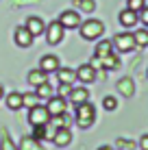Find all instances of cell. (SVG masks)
Instances as JSON below:
<instances>
[{"label": "cell", "mask_w": 148, "mask_h": 150, "mask_svg": "<svg viewBox=\"0 0 148 150\" xmlns=\"http://www.w3.org/2000/svg\"><path fill=\"white\" fill-rule=\"evenodd\" d=\"M94 117H96L94 105H89V102H83V105L76 107V122H79L81 128H89L91 124H94Z\"/></svg>", "instance_id": "6da1fadb"}, {"label": "cell", "mask_w": 148, "mask_h": 150, "mask_svg": "<svg viewBox=\"0 0 148 150\" xmlns=\"http://www.w3.org/2000/svg\"><path fill=\"white\" fill-rule=\"evenodd\" d=\"M105 33V24L100 22V20H87V22L81 24V35H83L85 39H98L100 35Z\"/></svg>", "instance_id": "7a4b0ae2"}, {"label": "cell", "mask_w": 148, "mask_h": 150, "mask_svg": "<svg viewBox=\"0 0 148 150\" xmlns=\"http://www.w3.org/2000/svg\"><path fill=\"white\" fill-rule=\"evenodd\" d=\"M48 120H50V113L44 105H35V107L28 109V122L33 124V126H46Z\"/></svg>", "instance_id": "3957f363"}, {"label": "cell", "mask_w": 148, "mask_h": 150, "mask_svg": "<svg viewBox=\"0 0 148 150\" xmlns=\"http://www.w3.org/2000/svg\"><path fill=\"white\" fill-rule=\"evenodd\" d=\"M135 35L133 33H118L113 37V48H118V52H131L135 48Z\"/></svg>", "instance_id": "277c9868"}, {"label": "cell", "mask_w": 148, "mask_h": 150, "mask_svg": "<svg viewBox=\"0 0 148 150\" xmlns=\"http://www.w3.org/2000/svg\"><path fill=\"white\" fill-rule=\"evenodd\" d=\"M63 35H65V28L61 26V22H52L48 26V30H46V41L50 46H57V44H61Z\"/></svg>", "instance_id": "5b68a950"}, {"label": "cell", "mask_w": 148, "mask_h": 150, "mask_svg": "<svg viewBox=\"0 0 148 150\" xmlns=\"http://www.w3.org/2000/svg\"><path fill=\"white\" fill-rule=\"evenodd\" d=\"M59 22H61V26H63V28H76V26H81V18H79V13H76V11H63V13H61V18H59Z\"/></svg>", "instance_id": "8992f818"}, {"label": "cell", "mask_w": 148, "mask_h": 150, "mask_svg": "<svg viewBox=\"0 0 148 150\" xmlns=\"http://www.w3.org/2000/svg\"><path fill=\"white\" fill-rule=\"evenodd\" d=\"M13 37H15V44H18V46H22V48H26V46H30V44H33V35H30V30H28L26 26H20V28H15Z\"/></svg>", "instance_id": "52a82bcc"}, {"label": "cell", "mask_w": 148, "mask_h": 150, "mask_svg": "<svg viewBox=\"0 0 148 150\" xmlns=\"http://www.w3.org/2000/svg\"><path fill=\"white\" fill-rule=\"evenodd\" d=\"M48 113L50 115H61V113H65V98H61V96H57V98H48Z\"/></svg>", "instance_id": "ba28073f"}, {"label": "cell", "mask_w": 148, "mask_h": 150, "mask_svg": "<svg viewBox=\"0 0 148 150\" xmlns=\"http://www.w3.org/2000/svg\"><path fill=\"white\" fill-rule=\"evenodd\" d=\"M96 76H98V74H96V70L91 68L89 63L87 65H81V68L76 70V79H79L81 83H94Z\"/></svg>", "instance_id": "9c48e42d"}, {"label": "cell", "mask_w": 148, "mask_h": 150, "mask_svg": "<svg viewBox=\"0 0 148 150\" xmlns=\"http://www.w3.org/2000/svg\"><path fill=\"white\" fill-rule=\"evenodd\" d=\"M137 22H140V13L131 11V9H124V11H120V24H122V26L131 28V26H135Z\"/></svg>", "instance_id": "30bf717a"}, {"label": "cell", "mask_w": 148, "mask_h": 150, "mask_svg": "<svg viewBox=\"0 0 148 150\" xmlns=\"http://www.w3.org/2000/svg\"><path fill=\"white\" fill-rule=\"evenodd\" d=\"M39 68H42L46 74L57 72V70H59V59H57L55 54H46V57H42V61H39Z\"/></svg>", "instance_id": "8fae6325"}, {"label": "cell", "mask_w": 148, "mask_h": 150, "mask_svg": "<svg viewBox=\"0 0 148 150\" xmlns=\"http://www.w3.org/2000/svg\"><path fill=\"white\" fill-rule=\"evenodd\" d=\"M52 142L57 144V146H68L70 142H72V133H70V128H57L52 135Z\"/></svg>", "instance_id": "7c38bea8"}, {"label": "cell", "mask_w": 148, "mask_h": 150, "mask_svg": "<svg viewBox=\"0 0 148 150\" xmlns=\"http://www.w3.org/2000/svg\"><path fill=\"white\" fill-rule=\"evenodd\" d=\"M87 98H89V91L85 89V87H74L72 94H70V100H72V105H76V107L87 102Z\"/></svg>", "instance_id": "4fadbf2b"}, {"label": "cell", "mask_w": 148, "mask_h": 150, "mask_svg": "<svg viewBox=\"0 0 148 150\" xmlns=\"http://www.w3.org/2000/svg\"><path fill=\"white\" fill-rule=\"evenodd\" d=\"M26 28L30 30V35H33V37H35V35H42L46 26H44L42 18H37V15H33V18H28V20H26Z\"/></svg>", "instance_id": "5bb4252c"}, {"label": "cell", "mask_w": 148, "mask_h": 150, "mask_svg": "<svg viewBox=\"0 0 148 150\" xmlns=\"http://www.w3.org/2000/svg\"><path fill=\"white\" fill-rule=\"evenodd\" d=\"M111 52H113V41H109V39H100L98 44H96V57L105 59V57H109Z\"/></svg>", "instance_id": "9a60e30c"}, {"label": "cell", "mask_w": 148, "mask_h": 150, "mask_svg": "<svg viewBox=\"0 0 148 150\" xmlns=\"http://www.w3.org/2000/svg\"><path fill=\"white\" fill-rule=\"evenodd\" d=\"M118 91L122 96H126V98H131L135 94V83H133V79H122L120 83H118Z\"/></svg>", "instance_id": "2e32d148"}, {"label": "cell", "mask_w": 148, "mask_h": 150, "mask_svg": "<svg viewBox=\"0 0 148 150\" xmlns=\"http://www.w3.org/2000/svg\"><path fill=\"white\" fill-rule=\"evenodd\" d=\"M46 81H48V74H46L42 68H39V70H30V72H28V83H30V85L37 87V85H42V83H46Z\"/></svg>", "instance_id": "e0dca14e"}, {"label": "cell", "mask_w": 148, "mask_h": 150, "mask_svg": "<svg viewBox=\"0 0 148 150\" xmlns=\"http://www.w3.org/2000/svg\"><path fill=\"white\" fill-rule=\"evenodd\" d=\"M20 150H44V148L39 146L37 139L30 135V137H22V142H20Z\"/></svg>", "instance_id": "ac0fdd59"}, {"label": "cell", "mask_w": 148, "mask_h": 150, "mask_svg": "<svg viewBox=\"0 0 148 150\" xmlns=\"http://www.w3.org/2000/svg\"><path fill=\"white\" fill-rule=\"evenodd\" d=\"M57 76H59V83H68V85H72L74 79H76V72L70 70V68H63V70H57Z\"/></svg>", "instance_id": "d6986e66"}, {"label": "cell", "mask_w": 148, "mask_h": 150, "mask_svg": "<svg viewBox=\"0 0 148 150\" xmlns=\"http://www.w3.org/2000/svg\"><path fill=\"white\" fill-rule=\"evenodd\" d=\"M103 61V68L105 70H118L120 68V59H118V54L115 52H111L109 57H105V59H100Z\"/></svg>", "instance_id": "ffe728a7"}, {"label": "cell", "mask_w": 148, "mask_h": 150, "mask_svg": "<svg viewBox=\"0 0 148 150\" xmlns=\"http://www.w3.org/2000/svg\"><path fill=\"white\" fill-rule=\"evenodd\" d=\"M7 107L11 111H18V109H22V94H9L7 96Z\"/></svg>", "instance_id": "44dd1931"}, {"label": "cell", "mask_w": 148, "mask_h": 150, "mask_svg": "<svg viewBox=\"0 0 148 150\" xmlns=\"http://www.w3.org/2000/svg\"><path fill=\"white\" fill-rule=\"evenodd\" d=\"M48 124H55V128H70V117H68V113H61V115H52V122H48Z\"/></svg>", "instance_id": "7402d4cb"}, {"label": "cell", "mask_w": 148, "mask_h": 150, "mask_svg": "<svg viewBox=\"0 0 148 150\" xmlns=\"http://www.w3.org/2000/svg\"><path fill=\"white\" fill-rule=\"evenodd\" d=\"M74 7L79 9V11H83V13H91L96 9V2L94 0H74Z\"/></svg>", "instance_id": "603a6c76"}, {"label": "cell", "mask_w": 148, "mask_h": 150, "mask_svg": "<svg viewBox=\"0 0 148 150\" xmlns=\"http://www.w3.org/2000/svg\"><path fill=\"white\" fill-rule=\"evenodd\" d=\"M37 98H44V100H48V98H52V87H50V83L46 81V83H42V85H37Z\"/></svg>", "instance_id": "cb8c5ba5"}, {"label": "cell", "mask_w": 148, "mask_h": 150, "mask_svg": "<svg viewBox=\"0 0 148 150\" xmlns=\"http://www.w3.org/2000/svg\"><path fill=\"white\" fill-rule=\"evenodd\" d=\"M135 44L140 46V48H146L148 46V30L146 28H140V30H135Z\"/></svg>", "instance_id": "d4e9b609"}, {"label": "cell", "mask_w": 148, "mask_h": 150, "mask_svg": "<svg viewBox=\"0 0 148 150\" xmlns=\"http://www.w3.org/2000/svg\"><path fill=\"white\" fill-rule=\"evenodd\" d=\"M0 150H20V148L11 142V137H9V133H7V131H2V142H0Z\"/></svg>", "instance_id": "484cf974"}, {"label": "cell", "mask_w": 148, "mask_h": 150, "mask_svg": "<svg viewBox=\"0 0 148 150\" xmlns=\"http://www.w3.org/2000/svg\"><path fill=\"white\" fill-rule=\"evenodd\" d=\"M144 7H146V0H126V9H131L135 13H140Z\"/></svg>", "instance_id": "4316f807"}, {"label": "cell", "mask_w": 148, "mask_h": 150, "mask_svg": "<svg viewBox=\"0 0 148 150\" xmlns=\"http://www.w3.org/2000/svg\"><path fill=\"white\" fill-rule=\"evenodd\" d=\"M35 102H37V94H22V107H35Z\"/></svg>", "instance_id": "83f0119b"}, {"label": "cell", "mask_w": 148, "mask_h": 150, "mask_svg": "<svg viewBox=\"0 0 148 150\" xmlns=\"http://www.w3.org/2000/svg\"><path fill=\"white\" fill-rule=\"evenodd\" d=\"M103 107L107 111H115V107H118V100H115L113 96H107L105 100H103Z\"/></svg>", "instance_id": "f1b7e54d"}, {"label": "cell", "mask_w": 148, "mask_h": 150, "mask_svg": "<svg viewBox=\"0 0 148 150\" xmlns=\"http://www.w3.org/2000/svg\"><path fill=\"white\" fill-rule=\"evenodd\" d=\"M115 146H118V150H135V144L129 142V139H118Z\"/></svg>", "instance_id": "f546056e"}, {"label": "cell", "mask_w": 148, "mask_h": 150, "mask_svg": "<svg viewBox=\"0 0 148 150\" xmlns=\"http://www.w3.org/2000/svg\"><path fill=\"white\" fill-rule=\"evenodd\" d=\"M72 94V85H68V83H61V87H59V96L61 98H65V96H70Z\"/></svg>", "instance_id": "4dcf8cb0"}, {"label": "cell", "mask_w": 148, "mask_h": 150, "mask_svg": "<svg viewBox=\"0 0 148 150\" xmlns=\"http://www.w3.org/2000/svg\"><path fill=\"white\" fill-rule=\"evenodd\" d=\"M140 22H142V24H144V26L148 28V7H144V9L140 11Z\"/></svg>", "instance_id": "1f68e13d"}, {"label": "cell", "mask_w": 148, "mask_h": 150, "mask_svg": "<svg viewBox=\"0 0 148 150\" xmlns=\"http://www.w3.org/2000/svg\"><path fill=\"white\" fill-rule=\"evenodd\" d=\"M140 148L142 150H148V135H142L140 137Z\"/></svg>", "instance_id": "d6a6232c"}, {"label": "cell", "mask_w": 148, "mask_h": 150, "mask_svg": "<svg viewBox=\"0 0 148 150\" xmlns=\"http://www.w3.org/2000/svg\"><path fill=\"white\" fill-rule=\"evenodd\" d=\"M24 2H39V0H13V4H18V7L24 4Z\"/></svg>", "instance_id": "836d02e7"}, {"label": "cell", "mask_w": 148, "mask_h": 150, "mask_svg": "<svg viewBox=\"0 0 148 150\" xmlns=\"http://www.w3.org/2000/svg\"><path fill=\"white\" fill-rule=\"evenodd\" d=\"M98 150H113V148H109V146H100Z\"/></svg>", "instance_id": "e575fe53"}, {"label": "cell", "mask_w": 148, "mask_h": 150, "mask_svg": "<svg viewBox=\"0 0 148 150\" xmlns=\"http://www.w3.org/2000/svg\"><path fill=\"white\" fill-rule=\"evenodd\" d=\"M4 96V89H2V85H0V98H2Z\"/></svg>", "instance_id": "d590c367"}]
</instances>
